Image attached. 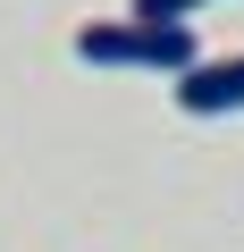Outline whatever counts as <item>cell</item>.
Here are the masks:
<instances>
[{
	"mask_svg": "<svg viewBox=\"0 0 244 252\" xmlns=\"http://www.w3.org/2000/svg\"><path fill=\"white\" fill-rule=\"evenodd\" d=\"M76 59L84 67H143V76H185V67H202V51H194V34L185 26H143V17H93V26H76Z\"/></svg>",
	"mask_w": 244,
	"mask_h": 252,
	"instance_id": "1",
	"label": "cell"
},
{
	"mask_svg": "<svg viewBox=\"0 0 244 252\" xmlns=\"http://www.w3.org/2000/svg\"><path fill=\"white\" fill-rule=\"evenodd\" d=\"M169 101H177L185 118H236V109H244V51H227V59H202V67H185V76L169 84Z\"/></svg>",
	"mask_w": 244,
	"mask_h": 252,
	"instance_id": "2",
	"label": "cell"
},
{
	"mask_svg": "<svg viewBox=\"0 0 244 252\" xmlns=\"http://www.w3.org/2000/svg\"><path fill=\"white\" fill-rule=\"evenodd\" d=\"M194 9H210V0H135L127 17H143V26H185Z\"/></svg>",
	"mask_w": 244,
	"mask_h": 252,
	"instance_id": "3",
	"label": "cell"
}]
</instances>
